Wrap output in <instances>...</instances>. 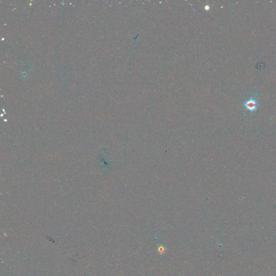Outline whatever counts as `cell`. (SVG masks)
<instances>
[{
	"label": "cell",
	"instance_id": "cell-1",
	"mask_svg": "<svg viewBox=\"0 0 276 276\" xmlns=\"http://www.w3.org/2000/svg\"><path fill=\"white\" fill-rule=\"evenodd\" d=\"M257 103L255 100L250 99L246 101L245 104V106L247 109L250 111H254L256 110L257 108Z\"/></svg>",
	"mask_w": 276,
	"mask_h": 276
},
{
	"label": "cell",
	"instance_id": "cell-2",
	"mask_svg": "<svg viewBox=\"0 0 276 276\" xmlns=\"http://www.w3.org/2000/svg\"><path fill=\"white\" fill-rule=\"evenodd\" d=\"M158 251L159 252L160 254H163L164 251V247H162V246H160V247L159 248Z\"/></svg>",
	"mask_w": 276,
	"mask_h": 276
}]
</instances>
